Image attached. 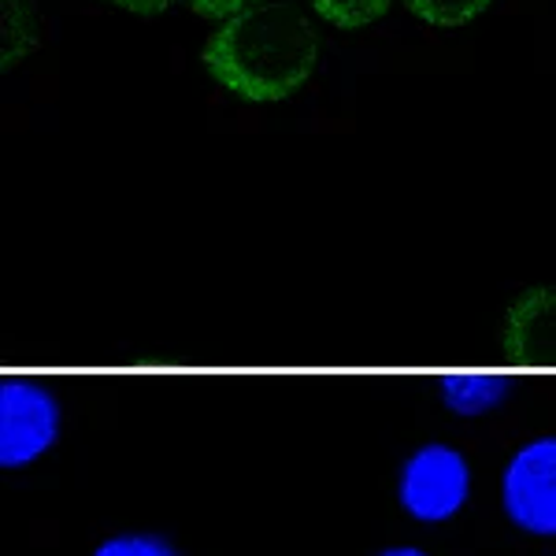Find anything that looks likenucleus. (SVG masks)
I'll list each match as a JSON object with an SVG mask.
<instances>
[{
	"instance_id": "f257e3e1",
	"label": "nucleus",
	"mask_w": 556,
	"mask_h": 556,
	"mask_svg": "<svg viewBox=\"0 0 556 556\" xmlns=\"http://www.w3.org/2000/svg\"><path fill=\"white\" fill-rule=\"evenodd\" d=\"M201 60L215 83L241 101L275 104L312 78L319 38L301 8L264 0L223 23L204 45Z\"/></svg>"
},
{
	"instance_id": "f03ea898",
	"label": "nucleus",
	"mask_w": 556,
	"mask_h": 556,
	"mask_svg": "<svg viewBox=\"0 0 556 556\" xmlns=\"http://www.w3.org/2000/svg\"><path fill=\"white\" fill-rule=\"evenodd\" d=\"M60 405L45 386L8 375L0 386V464L26 468L56 445Z\"/></svg>"
},
{
	"instance_id": "7ed1b4c3",
	"label": "nucleus",
	"mask_w": 556,
	"mask_h": 556,
	"mask_svg": "<svg viewBox=\"0 0 556 556\" xmlns=\"http://www.w3.org/2000/svg\"><path fill=\"white\" fill-rule=\"evenodd\" d=\"M468 460L453 445L430 442L405 460L397 490L408 516L424 519V523H442V519L460 513V505L468 501Z\"/></svg>"
},
{
	"instance_id": "20e7f679",
	"label": "nucleus",
	"mask_w": 556,
	"mask_h": 556,
	"mask_svg": "<svg viewBox=\"0 0 556 556\" xmlns=\"http://www.w3.org/2000/svg\"><path fill=\"white\" fill-rule=\"evenodd\" d=\"M501 497L516 527L556 538V438H538L508 460Z\"/></svg>"
},
{
	"instance_id": "39448f33",
	"label": "nucleus",
	"mask_w": 556,
	"mask_h": 556,
	"mask_svg": "<svg viewBox=\"0 0 556 556\" xmlns=\"http://www.w3.org/2000/svg\"><path fill=\"white\" fill-rule=\"evenodd\" d=\"M513 345L527 356L556 353V293H527L513 319Z\"/></svg>"
},
{
	"instance_id": "423d86ee",
	"label": "nucleus",
	"mask_w": 556,
	"mask_h": 556,
	"mask_svg": "<svg viewBox=\"0 0 556 556\" xmlns=\"http://www.w3.org/2000/svg\"><path fill=\"white\" fill-rule=\"evenodd\" d=\"M442 386V401L456 416H479L486 408H497L508 397V379L490 371H456L438 379Z\"/></svg>"
},
{
	"instance_id": "0eeeda50",
	"label": "nucleus",
	"mask_w": 556,
	"mask_h": 556,
	"mask_svg": "<svg viewBox=\"0 0 556 556\" xmlns=\"http://www.w3.org/2000/svg\"><path fill=\"white\" fill-rule=\"evenodd\" d=\"M38 8L34 0H0V71H12L38 49Z\"/></svg>"
},
{
	"instance_id": "6e6552de",
	"label": "nucleus",
	"mask_w": 556,
	"mask_h": 556,
	"mask_svg": "<svg viewBox=\"0 0 556 556\" xmlns=\"http://www.w3.org/2000/svg\"><path fill=\"white\" fill-rule=\"evenodd\" d=\"M393 0H312L316 15L323 23L338 26V30H361L371 26L375 20H382L390 12Z\"/></svg>"
},
{
	"instance_id": "1a4fd4ad",
	"label": "nucleus",
	"mask_w": 556,
	"mask_h": 556,
	"mask_svg": "<svg viewBox=\"0 0 556 556\" xmlns=\"http://www.w3.org/2000/svg\"><path fill=\"white\" fill-rule=\"evenodd\" d=\"M493 0H405L412 15L430 26H468L479 20Z\"/></svg>"
},
{
	"instance_id": "9d476101",
	"label": "nucleus",
	"mask_w": 556,
	"mask_h": 556,
	"mask_svg": "<svg viewBox=\"0 0 556 556\" xmlns=\"http://www.w3.org/2000/svg\"><path fill=\"white\" fill-rule=\"evenodd\" d=\"M93 556H178V553L156 534H115Z\"/></svg>"
},
{
	"instance_id": "9b49d317",
	"label": "nucleus",
	"mask_w": 556,
	"mask_h": 556,
	"mask_svg": "<svg viewBox=\"0 0 556 556\" xmlns=\"http://www.w3.org/2000/svg\"><path fill=\"white\" fill-rule=\"evenodd\" d=\"M201 20H215V23H227L235 20L238 12H245L253 0H186Z\"/></svg>"
},
{
	"instance_id": "f8f14e48",
	"label": "nucleus",
	"mask_w": 556,
	"mask_h": 556,
	"mask_svg": "<svg viewBox=\"0 0 556 556\" xmlns=\"http://www.w3.org/2000/svg\"><path fill=\"white\" fill-rule=\"evenodd\" d=\"M115 8H127L134 15H160L175 4V0H112Z\"/></svg>"
},
{
	"instance_id": "ddd939ff",
	"label": "nucleus",
	"mask_w": 556,
	"mask_h": 556,
	"mask_svg": "<svg viewBox=\"0 0 556 556\" xmlns=\"http://www.w3.org/2000/svg\"><path fill=\"white\" fill-rule=\"evenodd\" d=\"M379 556H427V553H419V549H408V545H401V549H386Z\"/></svg>"
}]
</instances>
